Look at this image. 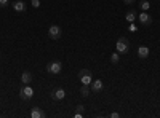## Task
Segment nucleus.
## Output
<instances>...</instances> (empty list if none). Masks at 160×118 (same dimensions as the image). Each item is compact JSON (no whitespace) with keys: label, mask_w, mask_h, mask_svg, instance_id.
Masks as SVG:
<instances>
[{"label":"nucleus","mask_w":160,"mask_h":118,"mask_svg":"<svg viewBox=\"0 0 160 118\" xmlns=\"http://www.w3.org/2000/svg\"><path fill=\"white\" fill-rule=\"evenodd\" d=\"M45 116V112L40 109V107H32L31 110V118H43Z\"/></svg>","instance_id":"9b49d317"},{"label":"nucleus","mask_w":160,"mask_h":118,"mask_svg":"<svg viewBox=\"0 0 160 118\" xmlns=\"http://www.w3.org/2000/svg\"><path fill=\"white\" fill-rule=\"evenodd\" d=\"M62 70V62L61 61H51L47 64V72L51 75H58Z\"/></svg>","instance_id":"f03ea898"},{"label":"nucleus","mask_w":160,"mask_h":118,"mask_svg":"<svg viewBox=\"0 0 160 118\" xmlns=\"http://www.w3.org/2000/svg\"><path fill=\"white\" fill-rule=\"evenodd\" d=\"M109 116H111V118H118V116H120V113H118V112H112Z\"/></svg>","instance_id":"412c9836"},{"label":"nucleus","mask_w":160,"mask_h":118,"mask_svg":"<svg viewBox=\"0 0 160 118\" xmlns=\"http://www.w3.org/2000/svg\"><path fill=\"white\" fill-rule=\"evenodd\" d=\"M118 61H120L118 53H112V54H111V62H112V64H118Z\"/></svg>","instance_id":"dca6fc26"},{"label":"nucleus","mask_w":160,"mask_h":118,"mask_svg":"<svg viewBox=\"0 0 160 118\" xmlns=\"http://www.w3.org/2000/svg\"><path fill=\"white\" fill-rule=\"evenodd\" d=\"M32 96H34V89L31 88V85H22L19 88V97L22 101H29L32 99Z\"/></svg>","instance_id":"7ed1b4c3"},{"label":"nucleus","mask_w":160,"mask_h":118,"mask_svg":"<svg viewBox=\"0 0 160 118\" xmlns=\"http://www.w3.org/2000/svg\"><path fill=\"white\" fill-rule=\"evenodd\" d=\"M115 48H117V53L118 54H128L130 50H131V43L128 42V38L125 37H120L117 43H115Z\"/></svg>","instance_id":"f257e3e1"},{"label":"nucleus","mask_w":160,"mask_h":118,"mask_svg":"<svg viewBox=\"0 0 160 118\" xmlns=\"http://www.w3.org/2000/svg\"><path fill=\"white\" fill-rule=\"evenodd\" d=\"M138 19H139L141 26H151V24H152V16L148 15L146 11H141V15L138 16Z\"/></svg>","instance_id":"0eeeda50"},{"label":"nucleus","mask_w":160,"mask_h":118,"mask_svg":"<svg viewBox=\"0 0 160 118\" xmlns=\"http://www.w3.org/2000/svg\"><path fill=\"white\" fill-rule=\"evenodd\" d=\"M90 86H91V91H93V93H101V91H102V88H104L101 80H93Z\"/></svg>","instance_id":"1a4fd4ad"},{"label":"nucleus","mask_w":160,"mask_h":118,"mask_svg":"<svg viewBox=\"0 0 160 118\" xmlns=\"http://www.w3.org/2000/svg\"><path fill=\"white\" fill-rule=\"evenodd\" d=\"M64 97H66L64 88H56V89H53V93H51V99H53V101H62Z\"/></svg>","instance_id":"423d86ee"},{"label":"nucleus","mask_w":160,"mask_h":118,"mask_svg":"<svg viewBox=\"0 0 160 118\" xmlns=\"http://www.w3.org/2000/svg\"><path fill=\"white\" fill-rule=\"evenodd\" d=\"M61 35H62V31H61L59 26H56V24L50 26V29H48V37L51 38V40H58V38H61Z\"/></svg>","instance_id":"39448f33"},{"label":"nucleus","mask_w":160,"mask_h":118,"mask_svg":"<svg viewBox=\"0 0 160 118\" xmlns=\"http://www.w3.org/2000/svg\"><path fill=\"white\" fill-rule=\"evenodd\" d=\"M128 31H130V32H136V31H138V27H136V26L133 24V22H130V26H128Z\"/></svg>","instance_id":"a211bd4d"},{"label":"nucleus","mask_w":160,"mask_h":118,"mask_svg":"<svg viewBox=\"0 0 160 118\" xmlns=\"http://www.w3.org/2000/svg\"><path fill=\"white\" fill-rule=\"evenodd\" d=\"M123 2H125L127 5H133V2H135V0H123Z\"/></svg>","instance_id":"4be33fe9"},{"label":"nucleus","mask_w":160,"mask_h":118,"mask_svg":"<svg viewBox=\"0 0 160 118\" xmlns=\"http://www.w3.org/2000/svg\"><path fill=\"white\" fill-rule=\"evenodd\" d=\"M139 8H141V11H148L151 8V3L148 2V0H141V2H139Z\"/></svg>","instance_id":"2eb2a0df"},{"label":"nucleus","mask_w":160,"mask_h":118,"mask_svg":"<svg viewBox=\"0 0 160 118\" xmlns=\"http://www.w3.org/2000/svg\"><path fill=\"white\" fill-rule=\"evenodd\" d=\"M80 94H82L83 97H88L91 94V86L90 85H82V88H80Z\"/></svg>","instance_id":"4468645a"},{"label":"nucleus","mask_w":160,"mask_h":118,"mask_svg":"<svg viewBox=\"0 0 160 118\" xmlns=\"http://www.w3.org/2000/svg\"><path fill=\"white\" fill-rule=\"evenodd\" d=\"M8 3H10V0H0V7H3V8H5Z\"/></svg>","instance_id":"aec40b11"},{"label":"nucleus","mask_w":160,"mask_h":118,"mask_svg":"<svg viewBox=\"0 0 160 118\" xmlns=\"http://www.w3.org/2000/svg\"><path fill=\"white\" fill-rule=\"evenodd\" d=\"M138 18V15H136V11L135 10H130V11H127V15H125V19L128 21V22H135V19Z\"/></svg>","instance_id":"ddd939ff"},{"label":"nucleus","mask_w":160,"mask_h":118,"mask_svg":"<svg viewBox=\"0 0 160 118\" xmlns=\"http://www.w3.org/2000/svg\"><path fill=\"white\" fill-rule=\"evenodd\" d=\"M0 56H2V53H0Z\"/></svg>","instance_id":"5701e85b"},{"label":"nucleus","mask_w":160,"mask_h":118,"mask_svg":"<svg viewBox=\"0 0 160 118\" xmlns=\"http://www.w3.org/2000/svg\"><path fill=\"white\" fill-rule=\"evenodd\" d=\"M149 53H151V50L148 48V46H139L138 48V56L141 58V59H146L149 56Z\"/></svg>","instance_id":"f8f14e48"},{"label":"nucleus","mask_w":160,"mask_h":118,"mask_svg":"<svg viewBox=\"0 0 160 118\" xmlns=\"http://www.w3.org/2000/svg\"><path fill=\"white\" fill-rule=\"evenodd\" d=\"M13 10H15L16 13H24L26 10H28V5H26L22 0H16V2L13 3Z\"/></svg>","instance_id":"6e6552de"},{"label":"nucleus","mask_w":160,"mask_h":118,"mask_svg":"<svg viewBox=\"0 0 160 118\" xmlns=\"http://www.w3.org/2000/svg\"><path fill=\"white\" fill-rule=\"evenodd\" d=\"M31 82H32V73H31L29 70L22 72V75H21V83H22V85H31Z\"/></svg>","instance_id":"9d476101"},{"label":"nucleus","mask_w":160,"mask_h":118,"mask_svg":"<svg viewBox=\"0 0 160 118\" xmlns=\"http://www.w3.org/2000/svg\"><path fill=\"white\" fill-rule=\"evenodd\" d=\"M31 5H32L34 8H38V7H40V0H31Z\"/></svg>","instance_id":"6ab92c4d"},{"label":"nucleus","mask_w":160,"mask_h":118,"mask_svg":"<svg viewBox=\"0 0 160 118\" xmlns=\"http://www.w3.org/2000/svg\"><path fill=\"white\" fill-rule=\"evenodd\" d=\"M75 109H77V112H75V113H80V115H83V112H85V107L82 106V104H78V106H77Z\"/></svg>","instance_id":"f3484780"},{"label":"nucleus","mask_w":160,"mask_h":118,"mask_svg":"<svg viewBox=\"0 0 160 118\" xmlns=\"http://www.w3.org/2000/svg\"><path fill=\"white\" fill-rule=\"evenodd\" d=\"M78 78L82 82V85H91V82H93V75H91L90 69H82L78 72Z\"/></svg>","instance_id":"20e7f679"}]
</instances>
